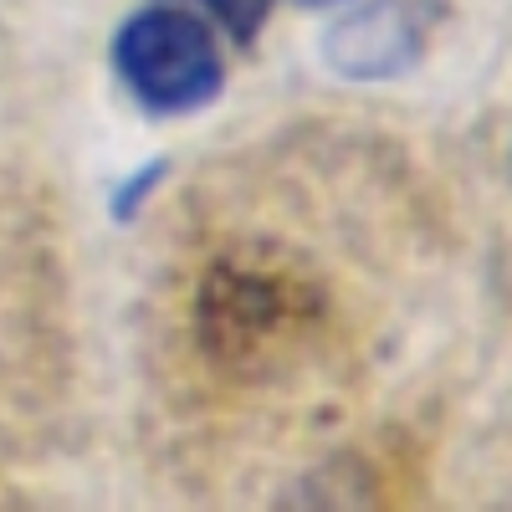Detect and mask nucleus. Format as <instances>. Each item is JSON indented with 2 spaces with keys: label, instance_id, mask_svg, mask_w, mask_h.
<instances>
[{
  "label": "nucleus",
  "instance_id": "nucleus-3",
  "mask_svg": "<svg viewBox=\"0 0 512 512\" xmlns=\"http://www.w3.org/2000/svg\"><path fill=\"white\" fill-rule=\"evenodd\" d=\"M436 0H364L323 36V62L349 82H390L405 77L436 31Z\"/></svg>",
  "mask_w": 512,
  "mask_h": 512
},
{
  "label": "nucleus",
  "instance_id": "nucleus-6",
  "mask_svg": "<svg viewBox=\"0 0 512 512\" xmlns=\"http://www.w3.org/2000/svg\"><path fill=\"white\" fill-rule=\"evenodd\" d=\"M318 6H323V0H318Z\"/></svg>",
  "mask_w": 512,
  "mask_h": 512
},
{
  "label": "nucleus",
  "instance_id": "nucleus-2",
  "mask_svg": "<svg viewBox=\"0 0 512 512\" xmlns=\"http://www.w3.org/2000/svg\"><path fill=\"white\" fill-rule=\"evenodd\" d=\"M113 72L123 93L154 118H185L216 103L226 62L216 31L190 6H144L113 36Z\"/></svg>",
  "mask_w": 512,
  "mask_h": 512
},
{
  "label": "nucleus",
  "instance_id": "nucleus-4",
  "mask_svg": "<svg viewBox=\"0 0 512 512\" xmlns=\"http://www.w3.org/2000/svg\"><path fill=\"white\" fill-rule=\"evenodd\" d=\"M200 6L216 16L236 41H251L256 26H262V16H267V0H200Z\"/></svg>",
  "mask_w": 512,
  "mask_h": 512
},
{
  "label": "nucleus",
  "instance_id": "nucleus-1",
  "mask_svg": "<svg viewBox=\"0 0 512 512\" xmlns=\"http://www.w3.org/2000/svg\"><path fill=\"white\" fill-rule=\"evenodd\" d=\"M328 313V292L297 256L246 246L205 272L195 297V333L221 374H267L308 344Z\"/></svg>",
  "mask_w": 512,
  "mask_h": 512
},
{
  "label": "nucleus",
  "instance_id": "nucleus-5",
  "mask_svg": "<svg viewBox=\"0 0 512 512\" xmlns=\"http://www.w3.org/2000/svg\"><path fill=\"white\" fill-rule=\"evenodd\" d=\"M159 180H164V159H154V164H149V175H134V180L118 190V216H134L139 200H149V190H154Z\"/></svg>",
  "mask_w": 512,
  "mask_h": 512
}]
</instances>
